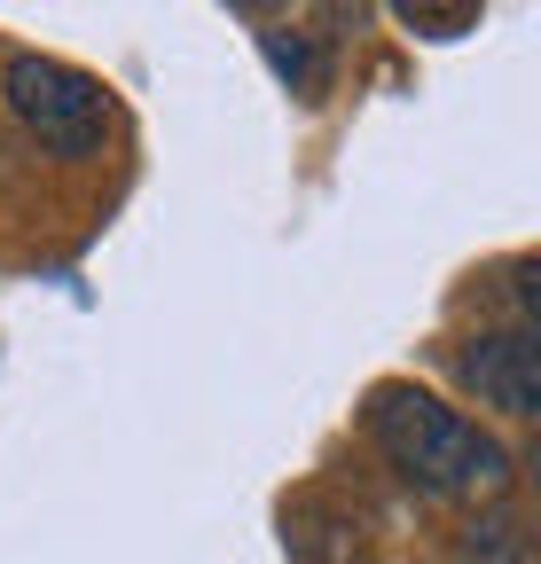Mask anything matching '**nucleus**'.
<instances>
[{"instance_id": "f257e3e1", "label": "nucleus", "mask_w": 541, "mask_h": 564, "mask_svg": "<svg viewBox=\"0 0 541 564\" xmlns=\"http://www.w3.org/2000/svg\"><path fill=\"white\" fill-rule=\"evenodd\" d=\"M369 440L432 502H495L510 486V447L495 432H479L463 408H447L416 384H377L369 392Z\"/></svg>"}, {"instance_id": "f03ea898", "label": "nucleus", "mask_w": 541, "mask_h": 564, "mask_svg": "<svg viewBox=\"0 0 541 564\" xmlns=\"http://www.w3.org/2000/svg\"><path fill=\"white\" fill-rule=\"evenodd\" d=\"M0 95H9V118L47 158H95L102 133H110V95L87 79V70L55 63V55H9Z\"/></svg>"}, {"instance_id": "7ed1b4c3", "label": "nucleus", "mask_w": 541, "mask_h": 564, "mask_svg": "<svg viewBox=\"0 0 541 564\" xmlns=\"http://www.w3.org/2000/svg\"><path fill=\"white\" fill-rule=\"evenodd\" d=\"M455 377L479 392L487 408H502L510 423H533V415H541V345H533L526 322L463 337V345H455Z\"/></svg>"}, {"instance_id": "20e7f679", "label": "nucleus", "mask_w": 541, "mask_h": 564, "mask_svg": "<svg viewBox=\"0 0 541 564\" xmlns=\"http://www.w3.org/2000/svg\"><path fill=\"white\" fill-rule=\"evenodd\" d=\"M526 556V533L510 510H487V518H470L463 541H455V564H518Z\"/></svg>"}]
</instances>
